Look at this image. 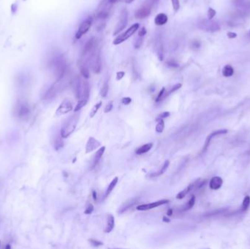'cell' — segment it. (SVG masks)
<instances>
[{
	"instance_id": "cell-8",
	"label": "cell",
	"mask_w": 250,
	"mask_h": 249,
	"mask_svg": "<svg viewBox=\"0 0 250 249\" xmlns=\"http://www.w3.org/2000/svg\"><path fill=\"white\" fill-rule=\"evenodd\" d=\"M127 18H128L127 11L126 10H124L122 12V14H121L120 16L119 21L118 22L117 25L116 26L115 32L114 33V35L117 34L118 32H121V31L123 30L125 27H126L127 24Z\"/></svg>"
},
{
	"instance_id": "cell-15",
	"label": "cell",
	"mask_w": 250,
	"mask_h": 249,
	"mask_svg": "<svg viewBox=\"0 0 250 249\" xmlns=\"http://www.w3.org/2000/svg\"><path fill=\"white\" fill-rule=\"evenodd\" d=\"M92 69L96 74H99L102 70V61L100 53L95 55L93 61V65H92Z\"/></svg>"
},
{
	"instance_id": "cell-42",
	"label": "cell",
	"mask_w": 250,
	"mask_h": 249,
	"mask_svg": "<svg viewBox=\"0 0 250 249\" xmlns=\"http://www.w3.org/2000/svg\"><path fill=\"white\" fill-rule=\"evenodd\" d=\"M122 102L123 104H125V105H128V104H130L131 103V102H132V99L130 97H124L122 99Z\"/></svg>"
},
{
	"instance_id": "cell-21",
	"label": "cell",
	"mask_w": 250,
	"mask_h": 249,
	"mask_svg": "<svg viewBox=\"0 0 250 249\" xmlns=\"http://www.w3.org/2000/svg\"><path fill=\"white\" fill-rule=\"evenodd\" d=\"M169 164H170V162L168 161V160H166V161L164 162L163 167H161V170H159L158 172L151 174L150 177H157V176H161V175H163V173H165V172L167 170V169L168 168Z\"/></svg>"
},
{
	"instance_id": "cell-3",
	"label": "cell",
	"mask_w": 250,
	"mask_h": 249,
	"mask_svg": "<svg viewBox=\"0 0 250 249\" xmlns=\"http://www.w3.org/2000/svg\"><path fill=\"white\" fill-rule=\"evenodd\" d=\"M138 29H139V24H134L132 26H131L127 30H126V32L122 33V34H120V35H118L117 38L114 40V45L121 44V43H122L123 42H124V41L128 40L131 36H132L133 34L137 32V30H138Z\"/></svg>"
},
{
	"instance_id": "cell-27",
	"label": "cell",
	"mask_w": 250,
	"mask_h": 249,
	"mask_svg": "<svg viewBox=\"0 0 250 249\" xmlns=\"http://www.w3.org/2000/svg\"><path fill=\"white\" fill-rule=\"evenodd\" d=\"M194 203H195V197H194V195H192L191 198L190 199V200L186 204L185 207H184V211H188V210L192 208V207L194 205Z\"/></svg>"
},
{
	"instance_id": "cell-43",
	"label": "cell",
	"mask_w": 250,
	"mask_h": 249,
	"mask_svg": "<svg viewBox=\"0 0 250 249\" xmlns=\"http://www.w3.org/2000/svg\"><path fill=\"white\" fill-rule=\"evenodd\" d=\"M10 10H11V12L13 14H15L18 10V5L17 4L13 3L11 5V7H10Z\"/></svg>"
},
{
	"instance_id": "cell-45",
	"label": "cell",
	"mask_w": 250,
	"mask_h": 249,
	"mask_svg": "<svg viewBox=\"0 0 250 249\" xmlns=\"http://www.w3.org/2000/svg\"><path fill=\"white\" fill-rule=\"evenodd\" d=\"M145 34H146V30H145V27L141 28V30H139V32H138L139 37H143L144 35H145Z\"/></svg>"
},
{
	"instance_id": "cell-37",
	"label": "cell",
	"mask_w": 250,
	"mask_h": 249,
	"mask_svg": "<svg viewBox=\"0 0 250 249\" xmlns=\"http://www.w3.org/2000/svg\"><path fill=\"white\" fill-rule=\"evenodd\" d=\"M113 108H114V104H113L112 101H110V102H109L107 104V105L105 106V110H104V112H105V113H109V112H110V111L112 110Z\"/></svg>"
},
{
	"instance_id": "cell-6",
	"label": "cell",
	"mask_w": 250,
	"mask_h": 249,
	"mask_svg": "<svg viewBox=\"0 0 250 249\" xmlns=\"http://www.w3.org/2000/svg\"><path fill=\"white\" fill-rule=\"evenodd\" d=\"M92 24V18H87L84 21H83L81 23V24L80 25L78 30L76 33V35H75V38L76 39H80L81 38L83 34H85L89 30V29L91 28Z\"/></svg>"
},
{
	"instance_id": "cell-26",
	"label": "cell",
	"mask_w": 250,
	"mask_h": 249,
	"mask_svg": "<svg viewBox=\"0 0 250 249\" xmlns=\"http://www.w3.org/2000/svg\"><path fill=\"white\" fill-rule=\"evenodd\" d=\"M181 87V83H177V84H176V85H174L173 87H172L169 91H167V92H166V91L165 92V94H164V96H163V99H165V98L167 97V96H169L170 94L173 93V92L176 91H177V90H179Z\"/></svg>"
},
{
	"instance_id": "cell-20",
	"label": "cell",
	"mask_w": 250,
	"mask_h": 249,
	"mask_svg": "<svg viewBox=\"0 0 250 249\" xmlns=\"http://www.w3.org/2000/svg\"><path fill=\"white\" fill-rule=\"evenodd\" d=\"M105 146H102V147L100 148V149L97 151L93 161V167H95L98 164V162H100V158H102L103 153H105Z\"/></svg>"
},
{
	"instance_id": "cell-41",
	"label": "cell",
	"mask_w": 250,
	"mask_h": 249,
	"mask_svg": "<svg viewBox=\"0 0 250 249\" xmlns=\"http://www.w3.org/2000/svg\"><path fill=\"white\" fill-rule=\"evenodd\" d=\"M142 39H141V37H139L138 39H137V41L135 42L134 44V46L135 48H140L141 46V45H142Z\"/></svg>"
},
{
	"instance_id": "cell-5",
	"label": "cell",
	"mask_w": 250,
	"mask_h": 249,
	"mask_svg": "<svg viewBox=\"0 0 250 249\" xmlns=\"http://www.w3.org/2000/svg\"><path fill=\"white\" fill-rule=\"evenodd\" d=\"M73 109L72 102L67 99H65V100H63V102H61L59 108H57L56 115V116H61V115L66 114V113H68L73 110Z\"/></svg>"
},
{
	"instance_id": "cell-40",
	"label": "cell",
	"mask_w": 250,
	"mask_h": 249,
	"mask_svg": "<svg viewBox=\"0 0 250 249\" xmlns=\"http://www.w3.org/2000/svg\"><path fill=\"white\" fill-rule=\"evenodd\" d=\"M170 112H167V111H165V112H163L161 114H159L158 117H157V119H159V118H162V119H164L165 118H167V117H168L170 116Z\"/></svg>"
},
{
	"instance_id": "cell-46",
	"label": "cell",
	"mask_w": 250,
	"mask_h": 249,
	"mask_svg": "<svg viewBox=\"0 0 250 249\" xmlns=\"http://www.w3.org/2000/svg\"><path fill=\"white\" fill-rule=\"evenodd\" d=\"M192 48H193L198 49V48H199L200 47V43L199 41H194V42H192Z\"/></svg>"
},
{
	"instance_id": "cell-9",
	"label": "cell",
	"mask_w": 250,
	"mask_h": 249,
	"mask_svg": "<svg viewBox=\"0 0 250 249\" xmlns=\"http://www.w3.org/2000/svg\"><path fill=\"white\" fill-rule=\"evenodd\" d=\"M151 13V6L149 4H145L141 7L138 10H136L135 13V18L138 19H143L150 15Z\"/></svg>"
},
{
	"instance_id": "cell-49",
	"label": "cell",
	"mask_w": 250,
	"mask_h": 249,
	"mask_svg": "<svg viewBox=\"0 0 250 249\" xmlns=\"http://www.w3.org/2000/svg\"><path fill=\"white\" fill-rule=\"evenodd\" d=\"M172 215H173V210H172L171 208H170L167 210V216H172Z\"/></svg>"
},
{
	"instance_id": "cell-24",
	"label": "cell",
	"mask_w": 250,
	"mask_h": 249,
	"mask_svg": "<svg viewBox=\"0 0 250 249\" xmlns=\"http://www.w3.org/2000/svg\"><path fill=\"white\" fill-rule=\"evenodd\" d=\"M156 121H157V123L156 125V128L155 130L157 133H162L165 129V122H164L163 119L159 118V119H156Z\"/></svg>"
},
{
	"instance_id": "cell-28",
	"label": "cell",
	"mask_w": 250,
	"mask_h": 249,
	"mask_svg": "<svg viewBox=\"0 0 250 249\" xmlns=\"http://www.w3.org/2000/svg\"><path fill=\"white\" fill-rule=\"evenodd\" d=\"M102 102H99L98 103L95 104V106L93 107V108L92 109V111L90 112V117H91V118H93V117L95 116L96 113H97L98 110H99L100 107L102 106Z\"/></svg>"
},
{
	"instance_id": "cell-47",
	"label": "cell",
	"mask_w": 250,
	"mask_h": 249,
	"mask_svg": "<svg viewBox=\"0 0 250 249\" xmlns=\"http://www.w3.org/2000/svg\"><path fill=\"white\" fill-rule=\"evenodd\" d=\"M227 37H228L229 38H230V39L235 38L237 37V34H235V33H233V32H227Z\"/></svg>"
},
{
	"instance_id": "cell-38",
	"label": "cell",
	"mask_w": 250,
	"mask_h": 249,
	"mask_svg": "<svg viewBox=\"0 0 250 249\" xmlns=\"http://www.w3.org/2000/svg\"><path fill=\"white\" fill-rule=\"evenodd\" d=\"M93 211H94V206L92 205V204H89V205H88V207L86 208L84 213L87 214V215H89V214L92 213Z\"/></svg>"
},
{
	"instance_id": "cell-17",
	"label": "cell",
	"mask_w": 250,
	"mask_h": 249,
	"mask_svg": "<svg viewBox=\"0 0 250 249\" xmlns=\"http://www.w3.org/2000/svg\"><path fill=\"white\" fill-rule=\"evenodd\" d=\"M167 16L165 13H159L154 18V23L157 26H163L167 22Z\"/></svg>"
},
{
	"instance_id": "cell-18",
	"label": "cell",
	"mask_w": 250,
	"mask_h": 249,
	"mask_svg": "<svg viewBox=\"0 0 250 249\" xmlns=\"http://www.w3.org/2000/svg\"><path fill=\"white\" fill-rule=\"evenodd\" d=\"M152 147H153L152 143H146V144H145V145L141 146L140 148H138V149L135 151V153L138 154V155H142V154L146 153L147 152H149V151H150Z\"/></svg>"
},
{
	"instance_id": "cell-25",
	"label": "cell",
	"mask_w": 250,
	"mask_h": 249,
	"mask_svg": "<svg viewBox=\"0 0 250 249\" xmlns=\"http://www.w3.org/2000/svg\"><path fill=\"white\" fill-rule=\"evenodd\" d=\"M88 100H87V99H83V98L80 99L78 102V104H76V106H75V108L74 109L75 112H78V111L81 110L82 108H83V107H84L86 104H87Z\"/></svg>"
},
{
	"instance_id": "cell-2",
	"label": "cell",
	"mask_w": 250,
	"mask_h": 249,
	"mask_svg": "<svg viewBox=\"0 0 250 249\" xmlns=\"http://www.w3.org/2000/svg\"><path fill=\"white\" fill-rule=\"evenodd\" d=\"M30 113V108L27 102L24 101H19L15 108V115L20 119L28 118Z\"/></svg>"
},
{
	"instance_id": "cell-39",
	"label": "cell",
	"mask_w": 250,
	"mask_h": 249,
	"mask_svg": "<svg viewBox=\"0 0 250 249\" xmlns=\"http://www.w3.org/2000/svg\"><path fill=\"white\" fill-rule=\"evenodd\" d=\"M167 65L172 68H176L179 67V64H178L177 62L174 60H170L168 61H167Z\"/></svg>"
},
{
	"instance_id": "cell-12",
	"label": "cell",
	"mask_w": 250,
	"mask_h": 249,
	"mask_svg": "<svg viewBox=\"0 0 250 249\" xmlns=\"http://www.w3.org/2000/svg\"><path fill=\"white\" fill-rule=\"evenodd\" d=\"M227 129H220V130L214 131H213V132L211 133L210 135H208V137H207L206 141H205L203 149V152L206 151V149H208V145H209V144L211 143V140H212L213 137H215V136L220 135H223V134H227Z\"/></svg>"
},
{
	"instance_id": "cell-11",
	"label": "cell",
	"mask_w": 250,
	"mask_h": 249,
	"mask_svg": "<svg viewBox=\"0 0 250 249\" xmlns=\"http://www.w3.org/2000/svg\"><path fill=\"white\" fill-rule=\"evenodd\" d=\"M200 181V179H198V180L194 181V183H192V184H190L189 186L186 187V189H184L183 191H180L179 194L176 195V198L179 199H184V197H185L186 194H189V193L192 190V189L198 186V184H199Z\"/></svg>"
},
{
	"instance_id": "cell-4",
	"label": "cell",
	"mask_w": 250,
	"mask_h": 249,
	"mask_svg": "<svg viewBox=\"0 0 250 249\" xmlns=\"http://www.w3.org/2000/svg\"><path fill=\"white\" fill-rule=\"evenodd\" d=\"M199 28L206 32H217L220 29V26L217 21L212 20V19L203 20L200 21L198 24Z\"/></svg>"
},
{
	"instance_id": "cell-19",
	"label": "cell",
	"mask_w": 250,
	"mask_h": 249,
	"mask_svg": "<svg viewBox=\"0 0 250 249\" xmlns=\"http://www.w3.org/2000/svg\"><path fill=\"white\" fill-rule=\"evenodd\" d=\"M79 68L82 76L84 78H87V79L89 78L90 73L89 70V67H88V64L79 62Z\"/></svg>"
},
{
	"instance_id": "cell-29",
	"label": "cell",
	"mask_w": 250,
	"mask_h": 249,
	"mask_svg": "<svg viewBox=\"0 0 250 249\" xmlns=\"http://www.w3.org/2000/svg\"><path fill=\"white\" fill-rule=\"evenodd\" d=\"M108 88H109V86H108V83H104V85L102 86L101 90H100V96H101L103 98L106 97L108 92Z\"/></svg>"
},
{
	"instance_id": "cell-10",
	"label": "cell",
	"mask_w": 250,
	"mask_h": 249,
	"mask_svg": "<svg viewBox=\"0 0 250 249\" xmlns=\"http://www.w3.org/2000/svg\"><path fill=\"white\" fill-rule=\"evenodd\" d=\"M100 145H101V143L99 140H97L95 137H90L87 143V145H86V153H91L95 150L97 149Z\"/></svg>"
},
{
	"instance_id": "cell-36",
	"label": "cell",
	"mask_w": 250,
	"mask_h": 249,
	"mask_svg": "<svg viewBox=\"0 0 250 249\" xmlns=\"http://www.w3.org/2000/svg\"><path fill=\"white\" fill-rule=\"evenodd\" d=\"M110 4H115L117 2H124L127 4L132 3L134 0H108Z\"/></svg>"
},
{
	"instance_id": "cell-13",
	"label": "cell",
	"mask_w": 250,
	"mask_h": 249,
	"mask_svg": "<svg viewBox=\"0 0 250 249\" xmlns=\"http://www.w3.org/2000/svg\"><path fill=\"white\" fill-rule=\"evenodd\" d=\"M137 202H138V199L137 198H132L128 199V200H127L126 202H124L121 205L119 209H118V213L122 214L123 213H124V212H126L127 210L134 206Z\"/></svg>"
},
{
	"instance_id": "cell-1",
	"label": "cell",
	"mask_w": 250,
	"mask_h": 249,
	"mask_svg": "<svg viewBox=\"0 0 250 249\" xmlns=\"http://www.w3.org/2000/svg\"><path fill=\"white\" fill-rule=\"evenodd\" d=\"M79 116L74 114L66 119L61 129V136L62 138H67L75 131L78 122Z\"/></svg>"
},
{
	"instance_id": "cell-44",
	"label": "cell",
	"mask_w": 250,
	"mask_h": 249,
	"mask_svg": "<svg viewBox=\"0 0 250 249\" xmlns=\"http://www.w3.org/2000/svg\"><path fill=\"white\" fill-rule=\"evenodd\" d=\"M125 75V73L123 71H119L117 73H116V79L118 80V81H119V80L122 79L123 77H124Z\"/></svg>"
},
{
	"instance_id": "cell-23",
	"label": "cell",
	"mask_w": 250,
	"mask_h": 249,
	"mask_svg": "<svg viewBox=\"0 0 250 249\" xmlns=\"http://www.w3.org/2000/svg\"><path fill=\"white\" fill-rule=\"evenodd\" d=\"M234 74V69L230 65H225L222 69V75L225 77H231Z\"/></svg>"
},
{
	"instance_id": "cell-14",
	"label": "cell",
	"mask_w": 250,
	"mask_h": 249,
	"mask_svg": "<svg viewBox=\"0 0 250 249\" xmlns=\"http://www.w3.org/2000/svg\"><path fill=\"white\" fill-rule=\"evenodd\" d=\"M223 180L222 178L219 176H215L211 179L209 183V187L212 190H218L222 186Z\"/></svg>"
},
{
	"instance_id": "cell-31",
	"label": "cell",
	"mask_w": 250,
	"mask_h": 249,
	"mask_svg": "<svg viewBox=\"0 0 250 249\" xmlns=\"http://www.w3.org/2000/svg\"><path fill=\"white\" fill-rule=\"evenodd\" d=\"M61 138H62L61 136V137H57L56 141H55L54 145H55V149H56V150H59L63 146V142H62V140H61Z\"/></svg>"
},
{
	"instance_id": "cell-48",
	"label": "cell",
	"mask_w": 250,
	"mask_h": 249,
	"mask_svg": "<svg viewBox=\"0 0 250 249\" xmlns=\"http://www.w3.org/2000/svg\"><path fill=\"white\" fill-rule=\"evenodd\" d=\"M92 197H93L94 200L97 201V192H96V191H92Z\"/></svg>"
},
{
	"instance_id": "cell-35",
	"label": "cell",
	"mask_w": 250,
	"mask_h": 249,
	"mask_svg": "<svg viewBox=\"0 0 250 249\" xmlns=\"http://www.w3.org/2000/svg\"><path fill=\"white\" fill-rule=\"evenodd\" d=\"M89 242L91 243V245H92V246H95V247H98V246H102V245H103L102 242L99 241V240H95V239H89Z\"/></svg>"
},
{
	"instance_id": "cell-34",
	"label": "cell",
	"mask_w": 250,
	"mask_h": 249,
	"mask_svg": "<svg viewBox=\"0 0 250 249\" xmlns=\"http://www.w3.org/2000/svg\"><path fill=\"white\" fill-rule=\"evenodd\" d=\"M216 10H214L213 8H209L208 10V13H207V16H208V19H212L213 18L216 16Z\"/></svg>"
},
{
	"instance_id": "cell-50",
	"label": "cell",
	"mask_w": 250,
	"mask_h": 249,
	"mask_svg": "<svg viewBox=\"0 0 250 249\" xmlns=\"http://www.w3.org/2000/svg\"><path fill=\"white\" fill-rule=\"evenodd\" d=\"M163 221H165V222H170V221H171V220H170L169 219H167V218H166L165 216H164L163 218Z\"/></svg>"
},
{
	"instance_id": "cell-32",
	"label": "cell",
	"mask_w": 250,
	"mask_h": 249,
	"mask_svg": "<svg viewBox=\"0 0 250 249\" xmlns=\"http://www.w3.org/2000/svg\"><path fill=\"white\" fill-rule=\"evenodd\" d=\"M165 88H162V90L160 91V92H159L158 95H157V98H156V102H160L163 100V96L164 94H165Z\"/></svg>"
},
{
	"instance_id": "cell-7",
	"label": "cell",
	"mask_w": 250,
	"mask_h": 249,
	"mask_svg": "<svg viewBox=\"0 0 250 249\" xmlns=\"http://www.w3.org/2000/svg\"><path fill=\"white\" fill-rule=\"evenodd\" d=\"M168 199H161V200L157 201V202H154L149 203V204H143V205H140L137 207V210L138 211H149V210L155 208V207H157L160 205H165V204H167L169 202Z\"/></svg>"
},
{
	"instance_id": "cell-22",
	"label": "cell",
	"mask_w": 250,
	"mask_h": 249,
	"mask_svg": "<svg viewBox=\"0 0 250 249\" xmlns=\"http://www.w3.org/2000/svg\"><path fill=\"white\" fill-rule=\"evenodd\" d=\"M118 181V178L117 176L115 177V178L113 179L111 182H110V184H109V186H108L107 190H106V191H105V198H106V197H107L108 196V195H109V194H110V193H111V191H112L113 190H114V189L115 188L116 185L117 184Z\"/></svg>"
},
{
	"instance_id": "cell-33",
	"label": "cell",
	"mask_w": 250,
	"mask_h": 249,
	"mask_svg": "<svg viewBox=\"0 0 250 249\" xmlns=\"http://www.w3.org/2000/svg\"><path fill=\"white\" fill-rule=\"evenodd\" d=\"M172 5H173V8L174 10V11L177 12L178 10H179L180 7V3H179V0H171Z\"/></svg>"
},
{
	"instance_id": "cell-30",
	"label": "cell",
	"mask_w": 250,
	"mask_h": 249,
	"mask_svg": "<svg viewBox=\"0 0 250 249\" xmlns=\"http://www.w3.org/2000/svg\"><path fill=\"white\" fill-rule=\"evenodd\" d=\"M249 205H250V197L247 196L244 197V199H243V200L242 211H247V210L248 209V207H249Z\"/></svg>"
},
{
	"instance_id": "cell-16",
	"label": "cell",
	"mask_w": 250,
	"mask_h": 249,
	"mask_svg": "<svg viewBox=\"0 0 250 249\" xmlns=\"http://www.w3.org/2000/svg\"><path fill=\"white\" fill-rule=\"evenodd\" d=\"M107 220H108L107 224H106L104 232H105V233H110L114 228V225H115V219H114V216L111 215V214H108Z\"/></svg>"
}]
</instances>
